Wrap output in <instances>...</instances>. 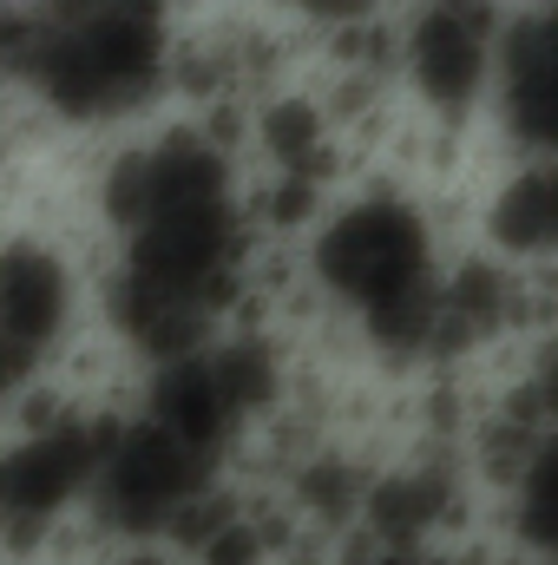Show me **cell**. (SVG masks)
Listing matches in <instances>:
<instances>
[{
    "label": "cell",
    "instance_id": "6da1fadb",
    "mask_svg": "<svg viewBox=\"0 0 558 565\" xmlns=\"http://www.w3.org/2000/svg\"><path fill=\"white\" fill-rule=\"evenodd\" d=\"M164 66H171V26L119 13L106 0L40 13V26L20 46V79L40 93V106L79 126L132 119L164 93Z\"/></svg>",
    "mask_w": 558,
    "mask_h": 565
},
{
    "label": "cell",
    "instance_id": "7a4b0ae2",
    "mask_svg": "<svg viewBox=\"0 0 558 565\" xmlns=\"http://www.w3.org/2000/svg\"><path fill=\"white\" fill-rule=\"evenodd\" d=\"M309 264L335 302L368 316L375 302L401 296L408 282L433 277V237H427L420 204H408L401 191H368V198H348L342 211L322 217Z\"/></svg>",
    "mask_w": 558,
    "mask_h": 565
},
{
    "label": "cell",
    "instance_id": "3957f363",
    "mask_svg": "<svg viewBox=\"0 0 558 565\" xmlns=\"http://www.w3.org/2000/svg\"><path fill=\"white\" fill-rule=\"evenodd\" d=\"M493 7H440L427 0L395 26V79L415 93L420 113L460 119L493 93Z\"/></svg>",
    "mask_w": 558,
    "mask_h": 565
},
{
    "label": "cell",
    "instance_id": "277c9868",
    "mask_svg": "<svg viewBox=\"0 0 558 565\" xmlns=\"http://www.w3.org/2000/svg\"><path fill=\"white\" fill-rule=\"evenodd\" d=\"M197 473H204V454H191L164 422H132L112 427L106 454H99V473H93V493H99V520L112 533H171V520L184 513V500L197 493Z\"/></svg>",
    "mask_w": 558,
    "mask_h": 565
},
{
    "label": "cell",
    "instance_id": "5b68a950",
    "mask_svg": "<svg viewBox=\"0 0 558 565\" xmlns=\"http://www.w3.org/2000/svg\"><path fill=\"white\" fill-rule=\"evenodd\" d=\"M493 106L519 151H558V0L500 20Z\"/></svg>",
    "mask_w": 558,
    "mask_h": 565
},
{
    "label": "cell",
    "instance_id": "8992f818",
    "mask_svg": "<svg viewBox=\"0 0 558 565\" xmlns=\"http://www.w3.org/2000/svg\"><path fill=\"white\" fill-rule=\"evenodd\" d=\"M112 427L99 422H53L46 434H26L0 454V520H53L73 493L93 487L99 454Z\"/></svg>",
    "mask_w": 558,
    "mask_h": 565
},
{
    "label": "cell",
    "instance_id": "52a82bcc",
    "mask_svg": "<svg viewBox=\"0 0 558 565\" xmlns=\"http://www.w3.org/2000/svg\"><path fill=\"white\" fill-rule=\"evenodd\" d=\"M66 316H73V270H66V257L46 250V244H26V237L7 244L0 250V335L20 342L40 362L60 342Z\"/></svg>",
    "mask_w": 558,
    "mask_h": 565
},
{
    "label": "cell",
    "instance_id": "ba28073f",
    "mask_svg": "<svg viewBox=\"0 0 558 565\" xmlns=\"http://www.w3.org/2000/svg\"><path fill=\"white\" fill-rule=\"evenodd\" d=\"M151 422H164L191 454L211 460L217 447H230V434L250 422V415H244L237 395L224 388L211 349H191V355H178V362H158V382H151Z\"/></svg>",
    "mask_w": 558,
    "mask_h": 565
},
{
    "label": "cell",
    "instance_id": "9c48e42d",
    "mask_svg": "<svg viewBox=\"0 0 558 565\" xmlns=\"http://www.w3.org/2000/svg\"><path fill=\"white\" fill-rule=\"evenodd\" d=\"M224 316L217 296L204 289H178V282H151L126 270V289H119V329L132 335V349H144L151 362H178L191 349H204L211 322Z\"/></svg>",
    "mask_w": 558,
    "mask_h": 565
},
{
    "label": "cell",
    "instance_id": "30bf717a",
    "mask_svg": "<svg viewBox=\"0 0 558 565\" xmlns=\"http://www.w3.org/2000/svg\"><path fill=\"white\" fill-rule=\"evenodd\" d=\"M486 237L506 257L552 264L558 257V151H533L519 171L500 178V191L486 204Z\"/></svg>",
    "mask_w": 558,
    "mask_h": 565
},
{
    "label": "cell",
    "instance_id": "8fae6325",
    "mask_svg": "<svg viewBox=\"0 0 558 565\" xmlns=\"http://www.w3.org/2000/svg\"><path fill=\"white\" fill-rule=\"evenodd\" d=\"M250 139L270 158V171H296V178L329 184V171H335V106L315 99V93L282 86L250 113Z\"/></svg>",
    "mask_w": 558,
    "mask_h": 565
},
{
    "label": "cell",
    "instance_id": "7c38bea8",
    "mask_svg": "<svg viewBox=\"0 0 558 565\" xmlns=\"http://www.w3.org/2000/svg\"><path fill=\"white\" fill-rule=\"evenodd\" d=\"M447 513H453V473H447V467H401V473H388V480H375V487L362 493L368 533H375L382 546H395V553L433 540Z\"/></svg>",
    "mask_w": 558,
    "mask_h": 565
},
{
    "label": "cell",
    "instance_id": "4fadbf2b",
    "mask_svg": "<svg viewBox=\"0 0 558 565\" xmlns=\"http://www.w3.org/2000/svg\"><path fill=\"white\" fill-rule=\"evenodd\" d=\"M513 289L500 264L486 257H466L453 277H440V335H433V355H460L473 342H493L506 322H513Z\"/></svg>",
    "mask_w": 558,
    "mask_h": 565
},
{
    "label": "cell",
    "instance_id": "5bb4252c",
    "mask_svg": "<svg viewBox=\"0 0 558 565\" xmlns=\"http://www.w3.org/2000/svg\"><path fill=\"white\" fill-rule=\"evenodd\" d=\"M368 342L395 362H415V355H433V335H440V277H420L408 282L401 296L375 302L368 316Z\"/></svg>",
    "mask_w": 558,
    "mask_h": 565
},
{
    "label": "cell",
    "instance_id": "9a60e30c",
    "mask_svg": "<svg viewBox=\"0 0 558 565\" xmlns=\"http://www.w3.org/2000/svg\"><path fill=\"white\" fill-rule=\"evenodd\" d=\"M513 487H519V540L533 553H558V422L539 434V447Z\"/></svg>",
    "mask_w": 558,
    "mask_h": 565
},
{
    "label": "cell",
    "instance_id": "2e32d148",
    "mask_svg": "<svg viewBox=\"0 0 558 565\" xmlns=\"http://www.w3.org/2000/svg\"><path fill=\"white\" fill-rule=\"evenodd\" d=\"M296 493H302V507L315 513V520H348V513H362V473L348 467V460H309L302 467V480H296Z\"/></svg>",
    "mask_w": 558,
    "mask_h": 565
},
{
    "label": "cell",
    "instance_id": "e0dca14e",
    "mask_svg": "<svg viewBox=\"0 0 558 565\" xmlns=\"http://www.w3.org/2000/svg\"><path fill=\"white\" fill-rule=\"evenodd\" d=\"M289 20H302V26H315L322 40L329 33H342V26H362V20H382V0H277Z\"/></svg>",
    "mask_w": 558,
    "mask_h": 565
},
{
    "label": "cell",
    "instance_id": "ac0fdd59",
    "mask_svg": "<svg viewBox=\"0 0 558 565\" xmlns=\"http://www.w3.org/2000/svg\"><path fill=\"white\" fill-rule=\"evenodd\" d=\"M440 7H493V0H440Z\"/></svg>",
    "mask_w": 558,
    "mask_h": 565
}]
</instances>
